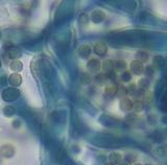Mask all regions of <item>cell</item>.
Wrapping results in <instances>:
<instances>
[{"instance_id": "obj_1", "label": "cell", "mask_w": 167, "mask_h": 165, "mask_svg": "<svg viewBox=\"0 0 167 165\" xmlns=\"http://www.w3.org/2000/svg\"><path fill=\"white\" fill-rule=\"evenodd\" d=\"M38 67V72L41 73L42 77L46 80V81H50L52 77V66L50 64V62L46 59H42V60L38 61L37 63Z\"/></svg>"}, {"instance_id": "obj_2", "label": "cell", "mask_w": 167, "mask_h": 165, "mask_svg": "<svg viewBox=\"0 0 167 165\" xmlns=\"http://www.w3.org/2000/svg\"><path fill=\"white\" fill-rule=\"evenodd\" d=\"M20 95L18 89L16 88H7L2 92V98L5 101H13L16 100Z\"/></svg>"}, {"instance_id": "obj_3", "label": "cell", "mask_w": 167, "mask_h": 165, "mask_svg": "<svg viewBox=\"0 0 167 165\" xmlns=\"http://www.w3.org/2000/svg\"><path fill=\"white\" fill-rule=\"evenodd\" d=\"M87 69L91 73H97L101 69V63L97 59H91L87 64Z\"/></svg>"}, {"instance_id": "obj_4", "label": "cell", "mask_w": 167, "mask_h": 165, "mask_svg": "<svg viewBox=\"0 0 167 165\" xmlns=\"http://www.w3.org/2000/svg\"><path fill=\"white\" fill-rule=\"evenodd\" d=\"M143 70H144V67H143V64L141 62L137 60H134L131 62V71L134 74L140 75L141 73H143Z\"/></svg>"}, {"instance_id": "obj_5", "label": "cell", "mask_w": 167, "mask_h": 165, "mask_svg": "<svg viewBox=\"0 0 167 165\" xmlns=\"http://www.w3.org/2000/svg\"><path fill=\"white\" fill-rule=\"evenodd\" d=\"M94 52L97 56H105L108 52V46L103 42H98L94 45Z\"/></svg>"}, {"instance_id": "obj_6", "label": "cell", "mask_w": 167, "mask_h": 165, "mask_svg": "<svg viewBox=\"0 0 167 165\" xmlns=\"http://www.w3.org/2000/svg\"><path fill=\"white\" fill-rule=\"evenodd\" d=\"M105 12H102L101 10H95L91 15V19L94 23H100L105 20Z\"/></svg>"}, {"instance_id": "obj_7", "label": "cell", "mask_w": 167, "mask_h": 165, "mask_svg": "<svg viewBox=\"0 0 167 165\" xmlns=\"http://www.w3.org/2000/svg\"><path fill=\"white\" fill-rule=\"evenodd\" d=\"M119 106L122 111L128 112L134 108V103H133V100L130 98H122L119 103Z\"/></svg>"}, {"instance_id": "obj_8", "label": "cell", "mask_w": 167, "mask_h": 165, "mask_svg": "<svg viewBox=\"0 0 167 165\" xmlns=\"http://www.w3.org/2000/svg\"><path fill=\"white\" fill-rule=\"evenodd\" d=\"M79 56H81L82 59H87L91 54V48L89 45L87 44H84V45H81L79 47Z\"/></svg>"}, {"instance_id": "obj_9", "label": "cell", "mask_w": 167, "mask_h": 165, "mask_svg": "<svg viewBox=\"0 0 167 165\" xmlns=\"http://www.w3.org/2000/svg\"><path fill=\"white\" fill-rule=\"evenodd\" d=\"M165 66V60L163 56H156L153 59V68L156 69H162Z\"/></svg>"}, {"instance_id": "obj_10", "label": "cell", "mask_w": 167, "mask_h": 165, "mask_svg": "<svg viewBox=\"0 0 167 165\" xmlns=\"http://www.w3.org/2000/svg\"><path fill=\"white\" fill-rule=\"evenodd\" d=\"M113 68H114V62L112 60H105L103 61L102 65H101V69H102V71L105 72V74H108V73L112 72L113 71Z\"/></svg>"}, {"instance_id": "obj_11", "label": "cell", "mask_w": 167, "mask_h": 165, "mask_svg": "<svg viewBox=\"0 0 167 165\" xmlns=\"http://www.w3.org/2000/svg\"><path fill=\"white\" fill-rule=\"evenodd\" d=\"M8 82H10L12 86L18 87V86H20L21 82H22V77H21V75L19 74V73H14V74H12L8 77Z\"/></svg>"}, {"instance_id": "obj_12", "label": "cell", "mask_w": 167, "mask_h": 165, "mask_svg": "<svg viewBox=\"0 0 167 165\" xmlns=\"http://www.w3.org/2000/svg\"><path fill=\"white\" fill-rule=\"evenodd\" d=\"M121 160H122V156L120 155L119 153H111L110 154V156H109V161H110V163L111 164H113V165H116V164H119L120 162H121Z\"/></svg>"}, {"instance_id": "obj_13", "label": "cell", "mask_w": 167, "mask_h": 165, "mask_svg": "<svg viewBox=\"0 0 167 165\" xmlns=\"http://www.w3.org/2000/svg\"><path fill=\"white\" fill-rule=\"evenodd\" d=\"M7 56L10 59H13L15 61L21 56V50L18 47H12L7 50Z\"/></svg>"}, {"instance_id": "obj_14", "label": "cell", "mask_w": 167, "mask_h": 165, "mask_svg": "<svg viewBox=\"0 0 167 165\" xmlns=\"http://www.w3.org/2000/svg\"><path fill=\"white\" fill-rule=\"evenodd\" d=\"M0 154L3 157H10L14 154V149H13L12 145H3L0 149Z\"/></svg>"}, {"instance_id": "obj_15", "label": "cell", "mask_w": 167, "mask_h": 165, "mask_svg": "<svg viewBox=\"0 0 167 165\" xmlns=\"http://www.w3.org/2000/svg\"><path fill=\"white\" fill-rule=\"evenodd\" d=\"M117 90H118V86L116 84H111L109 86L105 87V93L108 95V96H113L114 94H117Z\"/></svg>"}, {"instance_id": "obj_16", "label": "cell", "mask_w": 167, "mask_h": 165, "mask_svg": "<svg viewBox=\"0 0 167 165\" xmlns=\"http://www.w3.org/2000/svg\"><path fill=\"white\" fill-rule=\"evenodd\" d=\"M108 80H109V77H108L107 74H105V73H99V74H97L96 77H94V82H96L97 85H105V82H108Z\"/></svg>"}, {"instance_id": "obj_17", "label": "cell", "mask_w": 167, "mask_h": 165, "mask_svg": "<svg viewBox=\"0 0 167 165\" xmlns=\"http://www.w3.org/2000/svg\"><path fill=\"white\" fill-rule=\"evenodd\" d=\"M10 68L12 69L13 71H15V72H19V71L22 70L23 65L19 60H15L10 64Z\"/></svg>"}, {"instance_id": "obj_18", "label": "cell", "mask_w": 167, "mask_h": 165, "mask_svg": "<svg viewBox=\"0 0 167 165\" xmlns=\"http://www.w3.org/2000/svg\"><path fill=\"white\" fill-rule=\"evenodd\" d=\"M136 60L139 61V62H141V63L147 62V61H148V54H147V52H145V51H142V50H140V51H137Z\"/></svg>"}, {"instance_id": "obj_19", "label": "cell", "mask_w": 167, "mask_h": 165, "mask_svg": "<svg viewBox=\"0 0 167 165\" xmlns=\"http://www.w3.org/2000/svg\"><path fill=\"white\" fill-rule=\"evenodd\" d=\"M3 113L5 114V116L10 117V116H13V115H15V114H16V109H15L13 106H7V107L4 108Z\"/></svg>"}, {"instance_id": "obj_20", "label": "cell", "mask_w": 167, "mask_h": 165, "mask_svg": "<svg viewBox=\"0 0 167 165\" xmlns=\"http://www.w3.org/2000/svg\"><path fill=\"white\" fill-rule=\"evenodd\" d=\"M139 88H140V90H146L147 88H148L149 86V81L148 79H141L139 80Z\"/></svg>"}, {"instance_id": "obj_21", "label": "cell", "mask_w": 167, "mask_h": 165, "mask_svg": "<svg viewBox=\"0 0 167 165\" xmlns=\"http://www.w3.org/2000/svg\"><path fill=\"white\" fill-rule=\"evenodd\" d=\"M81 82L84 85H88L92 82V77H91V75L89 73H83L81 77Z\"/></svg>"}, {"instance_id": "obj_22", "label": "cell", "mask_w": 167, "mask_h": 165, "mask_svg": "<svg viewBox=\"0 0 167 165\" xmlns=\"http://www.w3.org/2000/svg\"><path fill=\"white\" fill-rule=\"evenodd\" d=\"M114 67H115L117 70H122V69H124L126 67V63L125 61L123 60H118L116 61L115 63H114Z\"/></svg>"}, {"instance_id": "obj_23", "label": "cell", "mask_w": 167, "mask_h": 165, "mask_svg": "<svg viewBox=\"0 0 167 165\" xmlns=\"http://www.w3.org/2000/svg\"><path fill=\"white\" fill-rule=\"evenodd\" d=\"M155 74V69L153 68V66H147L145 68V75H146V79H151Z\"/></svg>"}, {"instance_id": "obj_24", "label": "cell", "mask_w": 167, "mask_h": 165, "mask_svg": "<svg viewBox=\"0 0 167 165\" xmlns=\"http://www.w3.org/2000/svg\"><path fill=\"white\" fill-rule=\"evenodd\" d=\"M131 80H132V74H131L130 71H124V72H122L121 74V81L123 82H130Z\"/></svg>"}, {"instance_id": "obj_25", "label": "cell", "mask_w": 167, "mask_h": 165, "mask_svg": "<svg viewBox=\"0 0 167 165\" xmlns=\"http://www.w3.org/2000/svg\"><path fill=\"white\" fill-rule=\"evenodd\" d=\"M133 109L135 110V112H141L143 110V103L141 100H136L134 103V108Z\"/></svg>"}, {"instance_id": "obj_26", "label": "cell", "mask_w": 167, "mask_h": 165, "mask_svg": "<svg viewBox=\"0 0 167 165\" xmlns=\"http://www.w3.org/2000/svg\"><path fill=\"white\" fill-rule=\"evenodd\" d=\"M89 21V17L87 14H82L81 16L79 17V22L81 25H86Z\"/></svg>"}, {"instance_id": "obj_27", "label": "cell", "mask_w": 167, "mask_h": 165, "mask_svg": "<svg viewBox=\"0 0 167 165\" xmlns=\"http://www.w3.org/2000/svg\"><path fill=\"white\" fill-rule=\"evenodd\" d=\"M125 94H128V92H126V88L125 87H118V90H117V95L119 97H122L124 96Z\"/></svg>"}, {"instance_id": "obj_28", "label": "cell", "mask_w": 167, "mask_h": 165, "mask_svg": "<svg viewBox=\"0 0 167 165\" xmlns=\"http://www.w3.org/2000/svg\"><path fill=\"white\" fill-rule=\"evenodd\" d=\"M134 97L136 100H141V99L144 97V93H143L142 90H138L134 93Z\"/></svg>"}, {"instance_id": "obj_29", "label": "cell", "mask_w": 167, "mask_h": 165, "mask_svg": "<svg viewBox=\"0 0 167 165\" xmlns=\"http://www.w3.org/2000/svg\"><path fill=\"white\" fill-rule=\"evenodd\" d=\"M136 86H135L134 84H132V85H130V86L126 88V92L128 93H130V94H134L135 92H136Z\"/></svg>"}, {"instance_id": "obj_30", "label": "cell", "mask_w": 167, "mask_h": 165, "mask_svg": "<svg viewBox=\"0 0 167 165\" xmlns=\"http://www.w3.org/2000/svg\"><path fill=\"white\" fill-rule=\"evenodd\" d=\"M144 98H145V101L146 103H151V100H153V94H151V92H147V93H145L144 94Z\"/></svg>"}, {"instance_id": "obj_31", "label": "cell", "mask_w": 167, "mask_h": 165, "mask_svg": "<svg viewBox=\"0 0 167 165\" xmlns=\"http://www.w3.org/2000/svg\"><path fill=\"white\" fill-rule=\"evenodd\" d=\"M154 138H155L156 142H161V141L163 140V135L160 134V133H156V134L154 135Z\"/></svg>"}, {"instance_id": "obj_32", "label": "cell", "mask_w": 167, "mask_h": 165, "mask_svg": "<svg viewBox=\"0 0 167 165\" xmlns=\"http://www.w3.org/2000/svg\"><path fill=\"white\" fill-rule=\"evenodd\" d=\"M136 159V157H134V156L133 155H130V154H128V155H126L125 156V158H124V161H126L128 162V163H132L133 161H134V160Z\"/></svg>"}, {"instance_id": "obj_33", "label": "cell", "mask_w": 167, "mask_h": 165, "mask_svg": "<svg viewBox=\"0 0 167 165\" xmlns=\"http://www.w3.org/2000/svg\"><path fill=\"white\" fill-rule=\"evenodd\" d=\"M136 119V116L134 115V114H131V115H128L125 118V120L128 122H134V120Z\"/></svg>"}, {"instance_id": "obj_34", "label": "cell", "mask_w": 167, "mask_h": 165, "mask_svg": "<svg viewBox=\"0 0 167 165\" xmlns=\"http://www.w3.org/2000/svg\"><path fill=\"white\" fill-rule=\"evenodd\" d=\"M6 82H7V79H6L5 75H2L0 77V86H5Z\"/></svg>"}, {"instance_id": "obj_35", "label": "cell", "mask_w": 167, "mask_h": 165, "mask_svg": "<svg viewBox=\"0 0 167 165\" xmlns=\"http://www.w3.org/2000/svg\"><path fill=\"white\" fill-rule=\"evenodd\" d=\"M108 77H109V80H112V81H114V80L116 79V74H115V72H110V73H108Z\"/></svg>"}, {"instance_id": "obj_36", "label": "cell", "mask_w": 167, "mask_h": 165, "mask_svg": "<svg viewBox=\"0 0 167 165\" xmlns=\"http://www.w3.org/2000/svg\"><path fill=\"white\" fill-rule=\"evenodd\" d=\"M13 126H14V128H18V126H20V121H18V120H15L14 123H13Z\"/></svg>"}, {"instance_id": "obj_37", "label": "cell", "mask_w": 167, "mask_h": 165, "mask_svg": "<svg viewBox=\"0 0 167 165\" xmlns=\"http://www.w3.org/2000/svg\"><path fill=\"white\" fill-rule=\"evenodd\" d=\"M133 165H142V164H140V163H135V164H133Z\"/></svg>"}, {"instance_id": "obj_38", "label": "cell", "mask_w": 167, "mask_h": 165, "mask_svg": "<svg viewBox=\"0 0 167 165\" xmlns=\"http://www.w3.org/2000/svg\"><path fill=\"white\" fill-rule=\"evenodd\" d=\"M105 165H113V164H111V163H110V164H105Z\"/></svg>"}, {"instance_id": "obj_39", "label": "cell", "mask_w": 167, "mask_h": 165, "mask_svg": "<svg viewBox=\"0 0 167 165\" xmlns=\"http://www.w3.org/2000/svg\"><path fill=\"white\" fill-rule=\"evenodd\" d=\"M0 66H1V61H0Z\"/></svg>"}, {"instance_id": "obj_40", "label": "cell", "mask_w": 167, "mask_h": 165, "mask_svg": "<svg viewBox=\"0 0 167 165\" xmlns=\"http://www.w3.org/2000/svg\"><path fill=\"white\" fill-rule=\"evenodd\" d=\"M146 165H151V164H146Z\"/></svg>"}]
</instances>
